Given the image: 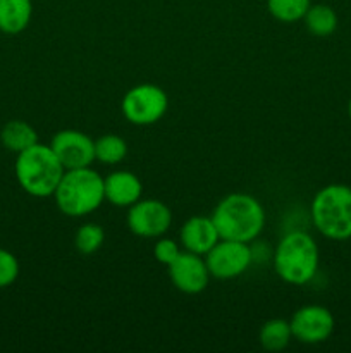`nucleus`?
I'll list each match as a JSON object with an SVG mask.
<instances>
[{
    "label": "nucleus",
    "mask_w": 351,
    "mask_h": 353,
    "mask_svg": "<svg viewBox=\"0 0 351 353\" xmlns=\"http://www.w3.org/2000/svg\"><path fill=\"white\" fill-rule=\"evenodd\" d=\"M21 265L12 252L0 248V290L9 288L19 278Z\"/></svg>",
    "instance_id": "412c9836"
},
{
    "label": "nucleus",
    "mask_w": 351,
    "mask_h": 353,
    "mask_svg": "<svg viewBox=\"0 0 351 353\" xmlns=\"http://www.w3.org/2000/svg\"><path fill=\"white\" fill-rule=\"evenodd\" d=\"M127 143L117 134H103L95 140V161L105 165H116L126 159Z\"/></svg>",
    "instance_id": "a211bd4d"
},
{
    "label": "nucleus",
    "mask_w": 351,
    "mask_h": 353,
    "mask_svg": "<svg viewBox=\"0 0 351 353\" xmlns=\"http://www.w3.org/2000/svg\"><path fill=\"white\" fill-rule=\"evenodd\" d=\"M292 333L289 321L275 317L264 323V326L258 331V341L267 352H281L291 343Z\"/></svg>",
    "instance_id": "dca6fc26"
},
{
    "label": "nucleus",
    "mask_w": 351,
    "mask_h": 353,
    "mask_svg": "<svg viewBox=\"0 0 351 353\" xmlns=\"http://www.w3.org/2000/svg\"><path fill=\"white\" fill-rule=\"evenodd\" d=\"M205 262L212 278L227 281L248 271L253 264V252L250 243L220 238L205 255Z\"/></svg>",
    "instance_id": "0eeeda50"
},
{
    "label": "nucleus",
    "mask_w": 351,
    "mask_h": 353,
    "mask_svg": "<svg viewBox=\"0 0 351 353\" xmlns=\"http://www.w3.org/2000/svg\"><path fill=\"white\" fill-rule=\"evenodd\" d=\"M33 17V0H0V31L17 34L26 30Z\"/></svg>",
    "instance_id": "4468645a"
},
{
    "label": "nucleus",
    "mask_w": 351,
    "mask_h": 353,
    "mask_svg": "<svg viewBox=\"0 0 351 353\" xmlns=\"http://www.w3.org/2000/svg\"><path fill=\"white\" fill-rule=\"evenodd\" d=\"M310 219L313 228L327 240H350L351 186L332 183L320 188L310 203Z\"/></svg>",
    "instance_id": "39448f33"
},
{
    "label": "nucleus",
    "mask_w": 351,
    "mask_h": 353,
    "mask_svg": "<svg viewBox=\"0 0 351 353\" xmlns=\"http://www.w3.org/2000/svg\"><path fill=\"white\" fill-rule=\"evenodd\" d=\"M312 0H267V10L281 23H298L305 17Z\"/></svg>",
    "instance_id": "6ab92c4d"
},
{
    "label": "nucleus",
    "mask_w": 351,
    "mask_h": 353,
    "mask_svg": "<svg viewBox=\"0 0 351 353\" xmlns=\"http://www.w3.org/2000/svg\"><path fill=\"white\" fill-rule=\"evenodd\" d=\"M303 21L310 33L322 38L330 37L337 30V23H339L336 10L327 3H312Z\"/></svg>",
    "instance_id": "f3484780"
},
{
    "label": "nucleus",
    "mask_w": 351,
    "mask_h": 353,
    "mask_svg": "<svg viewBox=\"0 0 351 353\" xmlns=\"http://www.w3.org/2000/svg\"><path fill=\"white\" fill-rule=\"evenodd\" d=\"M126 223L136 236L157 240L171 230L172 210L162 200L140 199L127 210Z\"/></svg>",
    "instance_id": "6e6552de"
},
{
    "label": "nucleus",
    "mask_w": 351,
    "mask_h": 353,
    "mask_svg": "<svg viewBox=\"0 0 351 353\" xmlns=\"http://www.w3.org/2000/svg\"><path fill=\"white\" fill-rule=\"evenodd\" d=\"M212 221L220 238L251 243L265 228V209L260 200L248 193H229L215 205Z\"/></svg>",
    "instance_id": "f03ea898"
},
{
    "label": "nucleus",
    "mask_w": 351,
    "mask_h": 353,
    "mask_svg": "<svg viewBox=\"0 0 351 353\" xmlns=\"http://www.w3.org/2000/svg\"><path fill=\"white\" fill-rule=\"evenodd\" d=\"M0 143L3 145V148L17 155L19 152L38 143V133L26 121L12 119L3 124L0 130Z\"/></svg>",
    "instance_id": "2eb2a0df"
},
{
    "label": "nucleus",
    "mask_w": 351,
    "mask_h": 353,
    "mask_svg": "<svg viewBox=\"0 0 351 353\" xmlns=\"http://www.w3.org/2000/svg\"><path fill=\"white\" fill-rule=\"evenodd\" d=\"M295 340L305 345H319L329 340L336 327L332 312L323 305H303L289 319Z\"/></svg>",
    "instance_id": "1a4fd4ad"
},
{
    "label": "nucleus",
    "mask_w": 351,
    "mask_h": 353,
    "mask_svg": "<svg viewBox=\"0 0 351 353\" xmlns=\"http://www.w3.org/2000/svg\"><path fill=\"white\" fill-rule=\"evenodd\" d=\"M348 117H350V121H351V99H350V102H348Z\"/></svg>",
    "instance_id": "5701e85b"
},
{
    "label": "nucleus",
    "mask_w": 351,
    "mask_h": 353,
    "mask_svg": "<svg viewBox=\"0 0 351 353\" xmlns=\"http://www.w3.org/2000/svg\"><path fill=\"white\" fill-rule=\"evenodd\" d=\"M64 169L89 168L95 162V140L79 130H62L50 141Z\"/></svg>",
    "instance_id": "9d476101"
},
{
    "label": "nucleus",
    "mask_w": 351,
    "mask_h": 353,
    "mask_svg": "<svg viewBox=\"0 0 351 353\" xmlns=\"http://www.w3.org/2000/svg\"><path fill=\"white\" fill-rule=\"evenodd\" d=\"M105 241V230L96 223H85L74 234V247L79 254L93 255Z\"/></svg>",
    "instance_id": "aec40b11"
},
{
    "label": "nucleus",
    "mask_w": 351,
    "mask_h": 353,
    "mask_svg": "<svg viewBox=\"0 0 351 353\" xmlns=\"http://www.w3.org/2000/svg\"><path fill=\"white\" fill-rule=\"evenodd\" d=\"M220 240L219 231L213 224L212 217L193 216L182 223L179 230V243L182 250L205 257L210 248Z\"/></svg>",
    "instance_id": "f8f14e48"
},
{
    "label": "nucleus",
    "mask_w": 351,
    "mask_h": 353,
    "mask_svg": "<svg viewBox=\"0 0 351 353\" xmlns=\"http://www.w3.org/2000/svg\"><path fill=\"white\" fill-rule=\"evenodd\" d=\"M103 193H105V202H109L110 205L129 209L143 195V183L134 172L119 169L103 178Z\"/></svg>",
    "instance_id": "ddd939ff"
},
{
    "label": "nucleus",
    "mask_w": 351,
    "mask_h": 353,
    "mask_svg": "<svg viewBox=\"0 0 351 353\" xmlns=\"http://www.w3.org/2000/svg\"><path fill=\"white\" fill-rule=\"evenodd\" d=\"M182 252V247L179 241L172 240V238L160 236L157 238L153 245V257L158 264L171 265L176 259L179 257V254Z\"/></svg>",
    "instance_id": "4be33fe9"
},
{
    "label": "nucleus",
    "mask_w": 351,
    "mask_h": 353,
    "mask_svg": "<svg viewBox=\"0 0 351 353\" xmlns=\"http://www.w3.org/2000/svg\"><path fill=\"white\" fill-rule=\"evenodd\" d=\"M169 109V97L153 83H141L126 92L120 102L123 116L134 126L158 123Z\"/></svg>",
    "instance_id": "423d86ee"
},
{
    "label": "nucleus",
    "mask_w": 351,
    "mask_h": 353,
    "mask_svg": "<svg viewBox=\"0 0 351 353\" xmlns=\"http://www.w3.org/2000/svg\"><path fill=\"white\" fill-rule=\"evenodd\" d=\"M64 171V165L61 164L50 145H43L40 141L19 152L14 164L16 179L23 192L36 199L54 196Z\"/></svg>",
    "instance_id": "20e7f679"
},
{
    "label": "nucleus",
    "mask_w": 351,
    "mask_h": 353,
    "mask_svg": "<svg viewBox=\"0 0 351 353\" xmlns=\"http://www.w3.org/2000/svg\"><path fill=\"white\" fill-rule=\"evenodd\" d=\"M169 278L172 285L186 295H198L209 286L210 272L206 268L205 257L182 250L179 257L167 265Z\"/></svg>",
    "instance_id": "9b49d317"
},
{
    "label": "nucleus",
    "mask_w": 351,
    "mask_h": 353,
    "mask_svg": "<svg viewBox=\"0 0 351 353\" xmlns=\"http://www.w3.org/2000/svg\"><path fill=\"white\" fill-rule=\"evenodd\" d=\"M57 209L67 217H83L93 214L103 202V176L89 168L67 169L54 192Z\"/></svg>",
    "instance_id": "7ed1b4c3"
},
{
    "label": "nucleus",
    "mask_w": 351,
    "mask_h": 353,
    "mask_svg": "<svg viewBox=\"0 0 351 353\" xmlns=\"http://www.w3.org/2000/svg\"><path fill=\"white\" fill-rule=\"evenodd\" d=\"M320 250L315 238L305 230H291L279 240L272 254V265L279 278L292 286H303L315 278Z\"/></svg>",
    "instance_id": "f257e3e1"
}]
</instances>
